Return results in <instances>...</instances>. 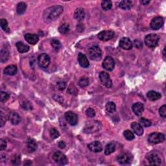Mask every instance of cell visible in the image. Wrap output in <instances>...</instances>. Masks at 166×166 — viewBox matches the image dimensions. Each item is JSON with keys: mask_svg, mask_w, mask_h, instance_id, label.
<instances>
[{"mask_svg": "<svg viewBox=\"0 0 166 166\" xmlns=\"http://www.w3.org/2000/svg\"><path fill=\"white\" fill-rule=\"evenodd\" d=\"M12 163L14 165H19L20 162V158L18 156L14 155L12 158Z\"/></svg>", "mask_w": 166, "mask_h": 166, "instance_id": "ee69618b", "label": "cell"}, {"mask_svg": "<svg viewBox=\"0 0 166 166\" xmlns=\"http://www.w3.org/2000/svg\"><path fill=\"white\" fill-rule=\"evenodd\" d=\"M165 140V136L164 134L159 133H151L148 137V141L151 144H157L163 142Z\"/></svg>", "mask_w": 166, "mask_h": 166, "instance_id": "5b68a950", "label": "cell"}, {"mask_svg": "<svg viewBox=\"0 0 166 166\" xmlns=\"http://www.w3.org/2000/svg\"><path fill=\"white\" fill-rule=\"evenodd\" d=\"M89 84V79L86 77H81L79 81V85L81 88L86 87Z\"/></svg>", "mask_w": 166, "mask_h": 166, "instance_id": "d590c367", "label": "cell"}, {"mask_svg": "<svg viewBox=\"0 0 166 166\" xmlns=\"http://www.w3.org/2000/svg\"><path fill=\"white\" fill-rule=\"evenodd\" d=\"M116 145L113 142H110V143L106 145L105 149H104V153L106 155H109L116 151Z\"/></svg>", "mask_w": 166, "mask_h": 166, "instance_id": "484cf974", "label": "cell"}, {"mask_svg": "<svg viewBox=\"0 0 166 166\" xmlns=\"http://www.w3.org/2000/svg\"><path fill=\"white\" fill-rule=\"evenodd\" d=\"M164 25V19L160 16L155 17L152 20L150 23V28L152 30H158L160 29Z\"/></svg>", "mask_w": 166, "mask_h": 166, "instance_id": "7c38bea8", "label": "cell"}, {"mask_svg": "<svg viewBox=\"0 0 166 166\" xmlns=\"http://www.w3.org/2000/svg\"><path fill=\"white\" fill-rule=\"evenodd\" d=\"M106 110L108 113H114L116 112V106L114 102H108L106 104Z\"/></svg>", "mask_w": 166, "mask_h": 166, "instance_id": "4dcf8cb0", "label": "cell"}, {"mask_svg": "<svg viewBox=\"0 0 166 166\" xmlns=\"http://www.w3.org/2000/svg\"><path fill=\"white\" fill-rule=\"evenodd\" d=\"M6 123V118L3 116H1V120H0V123H1V127H3Z\"/></svg>", "mask_w": 166, "mask_h": 166, "instance_id": "681fc988", "label": "cell"}, {"mask_svg": "<svg viewBox=\"0 0 166 166\" xmlns=\"http://www.w3.org/2000/svg\"><path fill=\"white\" fill-rule=\"evenodd\" d=\"M68 91L70 94H73V95H77L78 94V91H77V88L73 85H71L69 87Z\"/></svg>", "mask_w": 166, "mask_h": 166, "instance_id": "f6af8a7d", "label": "cell"}, {"mask_svg": "<svg viewBox=\"0 0 166 166\" xmlns=\"http://www.w3.org/2000/svg\"><path fill=\"white\" fill-rule=\"evenodd\" d=\"M131 160V155L127 153H123L118 156L117 157V161L120 164H127L130 163Z\"/></svg>", "mask_w": 166, "mask_h": 166, "instance_id": "e0dca14e", "label": "cell"}, {"mask_svg": "<svg viewBox=\"0 0 166 166\" xmlns=\"http://www.w3.org/2000/svg\"><path fill=\"white\" fill-rule=\"evenodd\" d=\"M114 36V32L110 30H105L98 34V38L102 41H108Z\"/></svg>", "mask_w": 166, "mask_h": 166, "instance_id": "8fae6325", "label": "cell"}, {"mask_svg": "<svg viewBox=\"0 0 166 166\" xmlns=\"http://www.w3.org/2000/svg\"><path fill=\"white\" fill-rule=\"evenodd\" d=\"M9 119L10 121H11V123L14 125H18V123H20V122L21 121V117H20L19 114L15 112H11L9 114Z\"/></svg>", "mask_w": 166, "mask_h": 166, "instance_id": "d6986e66", "label": "cell"}, {"mask_svg": "<svg viewBox=\"0 0 166 166\" xmlns=\"http://www.w3.org/2000/svg\"><path fill=\"white\" fill-rule=\"evenodd\" d=\"M27 9V5L24 2H20L17 5L16 11L18 14H23Z\"/></svg>", "mask_w": 166, "mask_h": 166, "instance_id": "f546056e", "label": "cell"}, {"mask_svg": "<svg viewBox=\"0 0 166 166\" xmlns=\"http://www.w3.org/2000/svg\"><path fill=\"white\" fill-rule=\"evenodd\" d=\"M21 107H22V108H23V109L27 110L33 109L32 104L28 101H23V102H22L21 104Z\"/></svg>", "mask_w": 166, "mask_h": 166, "instance_id": "f35d334b", "label": "cell"}, {"mask_svg": "<svg viewBox=\"0 0 166 166\" xmlns=\"http://www.w3.org/2000/svg\"><path fill=\"white\" fill-rule=\"evenodd\" d=\"M58 145H59V147L61 149H64V147H66V144H65V142L63 141H60L59 143L58 144Z\"/></svg>", "mask_w": 166, "mask_h": 166, "instance_id": "f907efd6", "label": "cell"}, {"mask_svg": "<svg viewBox=\"0 0 166 166\" xmlns=\"http://www.w3.org/2000/svg\"><path fill=\"white\" fill-rule=\"evenodd\" d=\"M99 79L104 86L107 88H111L112 86V81L110 75L104 72H102L99 73Z\"/></svg>", "mask_w": 166, "mask_h": 166, "instance_id": "ba28073f", "label": "cell"}, {"mask_svg": "<svg viewBox=\"0 0 166 166\" xmlns=\"http://www.w3.org/2000/svg\"><path fill=\"white\" fill-rule=\"evenodd\" d=\"M140 124L141 125V126H144V127H148L151 126L152 123L150 120L142 117L140 120Z\"/></svg>", "mask_w": 166, "mask_h": 166, "instance_id": "74e56055", "label": "cell"}, {"mask_svg": "<svg viewBox=\"0 0 166 166\" xmlns=\"http://www.w3.org/2000/svg\"><path fill=\"white\" fill-rule=\"evenodd\" d=\"M112 7V1H108V0H104L101 3V7L104 11H108V10L111 9Z\"/></svg>", "mask_w": 166, "mask_h": 166, "instance_id": "d6a6232c", "label": "cell"}, {"mask_svg": "<svg viewBox=\"0 0 166 166\" xmlns=\"http://www.w3.org/2000/svg\"><path fill=\"white\" fill-rule=\"evenodd\" d=\"M53 158L56 163L60 165H66L67 163V158L62 152L60 151L55 152L53 154Z\"/></svg>", "mask_w": 166, "mask_h": 166, "instance_id": "8992f818", "label": "cell"}, {"mask_svg": "<svg viewBox=\"0 0 166 166\" xmlns=\"http://www.w3.org/2000/svg\"><path fill=\"white\" fill-rule=\"evenodd\" d=\"M65 118L67 123L72 126H75L78 123L77 115L72 111H68L66 112Z\"/></svg>", "mask_w": 166, "mask_h": 166, "instance_id": "9c48e42d", "label": "cell"}, {"mask_svg": "<svg viewBox=\"0 0 166 166\" xmlns=\"http://www.w3.org/2000/svg\"><path fill=\"white\" fill-rule=\"evenodd\" d=\"M101 128V123L98 121H90L86 123L83 128L84 133L86 134L95 133L99 131Z\"/></svg>", "mask_w": 166, "mask_h": 166, "instance_id": "7a4b0ae2", "label": "cell"}, {"mask_svg": "<svg viewBox=\"0 0 166 166\" xmlns=\"http://www.w3.org/2000/svg\"><path fill=\"white\" fill-rule=\"evenodd\" d=\"M134 45L138 49H140L142 47V43L141 42V41H140V40H134Z\"/></svg>", "mask_w": 166, "mask_h": 166, "instance_id": "c3c4849f", "label": "cell"}, {"mask_svg": "<svg viewBox=\"0 0 166 166\" xmlns=\"http://www.w3.org/2000/svg\"><path fill=\"white\" fill-rule=\"evenodd\" d=\"M131 128L134 131V133L138 136H141L144 133L143 127L140 123H136V122H133L131 124Z\"/></svg>", "mask_w": 166, "mask_h": 166, "instance_id": "ffe728a7", "label": "cell"}, {"mask_svg": "<svg viewBox=\"0 0 166 166\" xmlns=\"http://www.w3.org/2000/svg\"><path fill=\"white\" fill-rule=\"evenodd\" d=\"M78 62H79L80 66L84 68H87L90 66L88 59L86 56L83 53H79L78 55Z\"/></svg>", "mask_w": 166, "mask_h": 166, "instance_id": "ac0fdd59", "label": "cell"}, {"mask_svg": "<svg viewBox=\"0 0 166 166\" xmlns=\"http://www.w3.org/2000/svg\"><path fill=\"white\" fill-rule=\"evenodd\" d=\"M63 12V7L60 5H55L47 9L43 13V18L46 22L55 21L59 18Z\"/></svg>", "mask_w": 166, "mask_h": 166, "instance_id": "6da1fadb", "label": "cell"}, {"mask_svg": "<svg viewBox=\"0 0 166 166\" xmlns=\"http://www.w3.org/2000/svg\"><path fill=\"white\" fill-rule=\"evenodd\" d=\"M159 113H160V115L164 118L166 117V105L165 104H164L163 106L161 107L160 110H159Z\"/></svg>", "mask_w": 166, "mask_h": 166, "instance_id": "7bdbcfd3", "label": "cell"}, {"mask_svg": "<svg viewBox=\"0 0 166 166\" xmlns=\"http://www.w3.org/2000/svg\"><path fill=\"white\" fill-rule=\"evenodd\" d=\"M88 57L90 59L92 60H98L101 58L102 56V52H101V49L99 46H94L91 47L88 49Z\"/></svg>", "mask_w": 166, "mask_h": 166, "instance_id": "3957f363", "label": "cell"}, {"mask_svg": "<svg viewBox=\"0 0 166 166\" xmlns=\"http://www.w3.org/2000/svg\"><path fill=\"white\" fill-rule=\"evenodd\" d=\"M59 31L62 34H66L70 31V25L67 23H63L59 28Z\"/></svg>", "mask_w": 166, "mask_h": 166, "instance_id": "e575fe53", "label": "cell"}, {"mask_svg": "<svg viewBox=\"0 0 166 166\" xmlns=\"http://www.w3.org/2000/svg\"><path fill=\"white\" fill-rule=\"evenodd\" d=\"M16 46L18 51L21 53H24L29 51V46L25 44L22 42H18L16 43Z\"/></svg>", "mask_w": 166, "mask_h": 166, "instance_id": "603a6c76", "label": "cell"}, {"mask_svg": "<svg viewBox=\"0 0 166 166\" xmlns=\"http://www.w3.org/2000/svg\"><path fill=\"white\" fill-rule=\"evenodd\" d=\"M25 39L30 44L35 45L38 42L39 37L36 34L27 33L25 35Z\"/></svg>", "mask_w": 166, "mask_h": 166, "instance_id": "2e32d148", "label": "cell"}, {"mask_svg": "<svg viewBox=\"0 0 166 166\" xmlns=\"http://www.w3.org/2000/svg\"><path fill=\"white\" fill-rule=\"evenodd\" d=\"M38 64L40 67L46 68L50 64V57L46 53H42L38 57Z\"/></svg>", "mask_w": 166, "mask_h": 166, "instance_id": "52a82bcc", "label": "cell"}, {"mask_svg": "<svg viewBox=\"0 0 166 166\" xmlns=\"http://www.w3.org/2000/svg\"><path fill=\"white\" fill-rule=\"evenodd\" d=\"M74 17L77 20H82L85 17V12L83 8H78L75 10V13H74Z\"/></svg>", "mask_w": 166, "mask_h": 166, "instance_id": "cb8c5ba5", "label": "cell"}, {"mask_svg": "<svg viewBox=\"0 0 166 166\" xmlns=\"http://www.w3.org/2000/svg\"><path fill=\"white\" fill-rule=\"evenodd\" d=\"M120 47L125 50H130L133 48V42L128 38H123L120 41Z\"/></svg>", "mask_w": 166, "mask_h": 166, "instance_id": "5bb4252c", "label": "cell"}, {"mask_svg": "<svg viewBox=\"0 0 166 166\" xmlns=\"http://www.w3.org/2000/svg\"><path fill=\"white\" fill-rule=\"evenodd\" d=\"M6 147H7V141L1 139V141H0V149H1V151H3L4 149H5Z\"/></svg>", "mask_w": 166, "mask_h": 166, "instance_id": "7dc6e473", "label": "cell"}, {"mask_svg": "<svg viewBox=\"0 0 166 166\" xmlns=\"http://www.w3.org/2000/svg\"><path fill=\"white\" fill-rule=\"evenodd\" d=\"M133 110L136 116H141L144 110V104L141 103H136L133 105Z\"/></svg>", "mask_w": 166, "mask_h": 166, "instance_id": "44dd1931", "label": "cell"}, {"mask_svg": "<svg viewBox=\"0 0 166 166\" xmlns=\"http://www.w3.org/2000/svg\"><path fill=\"white\" fill-rule=\"evenodd\" d=\"M102 66L107 71H112L115 66V62L112 57H107L103 60Z\"/></svg>", "mask_w": 166, "mask_h": 166, "instance_id": "4fadbf2b", "label": "cell"}, {"mask_svg": "<svg viewBox=\"0 0 166 166\" xmlns=\"http://www.w3.org/2000/svg\"><path fill=\"white\" fill-rule=\"evenodd\" d=\"M159 42V37L157 34H149L145 38V43L149 47H155Z\"/></svg>", "mask_w": 166, "mask_h": 166, "instance_id": "277c9868", "label": "cell"}, {"mask_svg": "<svg viewBox=\"0 0 166 166\" xmlns=\"http://www.w3.org/2000/svg\"><path fill=\"white\" fill-rule=\"evenodd\" d=\"M123 134H124L125 138H126L127 140H129V141L134 140V138H135L134 134H133V132L130 131V130H125L123 133Z\"/></svg>", "mask_w": 166, "mask_h": 166, "instance_id": "8d00e7d4", "label": "cell"}, {"mask_svg": "<svg viewBox=\"0 0 166 166\" xmlns=\"http://www.w3.org/2000/svg\"><path fill=\"white\" fill-rule=\"evenodd\" d=\"M88 147L91 152H99L103 151V146L99 141H95L94 142H91L88 145Z\"/></svg>", "mask_w": 166, "mask_h": 166, "instance_id": "9a60e30c", "label": "cell"}, {"mask_svg": "<svg viewBox=\"0 0 166 166\" xmlns=\"http://www.w3.org/2000/svg\"><path fill=\"white\" fill-rule=\"evenodd\" d=\"M0 25H1L2 29L4 30L5 32L7 33L10 32V29L8 26V22L7 21V20L1 19V20H0Z\"/></svg>", "mask_w": 166, "mask_h": 166, "instance_id": "836d02e7", "label": "cell"}, {"mask_svg": "<svg viewBox=\"0 0 166 166\" xmlns=\"http://www.w3.org/2000/svg\"><path fill=\"white\" fill-rule=\"evenodd\" d=\"M51 45L53 48L55 49L56 51H59L61 49V47H62L61 43L58 40H55V39H53L51 40Z\"/></svg>", "mask_w": 166, "mask_h": 166, "instance_id": "1f68e13d", "label": "cell"}, {"mask_svg": "<svg viewBox=\"0 0 166 166\" xmlns=\"http://www.w3.org/2000/svg\"><path fill=\"white\" fill-rule=\"evenodd\" d=\"M9 99V95L5 92V91H1V102L5 103Z\"/></svg>", "mask_w": 166, "mask_h": 166, "instance_id": "60d3db41", "label": "cell"}, {"mask_svg": "<svg viewBox=\"0 0 166 166\" xmlns=\"http://www.w3.org/2000/svg\"><path fill=\"white\" fill-rule=\"evenodd\" d=\"M133 6V3L129 0H123L121 1L119 4V7L123 10H129Z\"/></svg>", "mask_w": 166, "mask_h": 166, "instance_id": "4316f807", "label": "cell"}, {"mask_svg": "<svg viewBox=\"0 0 166 166\" xmlns=\"http://www.w3.org/2000/svg\"><path fill=\"white\" fill-rule=\"evenodd\" d=\"M9 58V52L8 50L3 49L1 50L0 52V61L2 63H4L8 60Z\"/></svg>", "mask_w": 166, "mask_h": 166, "instance_id": "f1b7e54d", "label": "cell"}, {"mask_svg": "<svg viewBox=\"0 0 166 166\" xmlns=\"http://www.w3.org/2000/svg\"><path fill=\"white\" fill-rule=\"evenodd\" d=\"M147 96L149 98V99L151 101H157L160 99L162 96L161 94L155 91H149L147 94Z\"/></svg>", "mask_w": 166, "mask_h": 166, "instance_id": "7402d4cb", "label": "cell"}, {"mask_svg": "<svg viewBox=\"0 0 166 166\" xmlns=\"http://www.w3.org/2000/svg\"><path fill=\"white\" fill-rule=\"evenodd\" d=\"M57 87L59 90H64L66 88V84L62 81H60V82L57 83Z\"/></svg>", "mask_w": 166, "mask_h": 166, "instance_id": "bcb514c9", "label": "cell"}, {"mask_svg": "<svg viewBox=\"0 0 166 166\" xmlns=\"http://www.w3.org/2000/svg\"><path fill=\"white\" fill-rule=\"evenodd\" d=\"M27 147L30 152H34L37 149V144L33 139L28 138V141H27Z\"/></svg>", "mask_w": 166, "mask_h": 166, "instance_id": "83f0119b", "label": "cell"}, {"mask_svg": "<svg viewBox=\"0 0 166 166\" xmlns=\"http://www.w3.org/2000/svg\"><path fill=\"white\" fill-rule=\"evenodd\" d=\"M49 134H50L51 138H53V139H56L57 138H59V135H60L59 131L57 130L56 128H53L50 130Z\"/></svg>", "mask_w": 166, "mask_h": 166, "instance_id": "ab89813d", "label": "cell"}, {"mask_svg": "<svg viewBox=\"0 0 166 166\" xmlns=\"http://www.w3.org/2000/svg\"><path fill=\"white\" fill-rule=\"evenodd\" d=\"M140 3L143 5H147L149 4V3H150V1H141Z\"/></svg>", "mask_w": 166, "mask_h": 166, "instance_id": "816d5d0a", "label": "cell"}, {"mask_svg": "<svg viewBox=\"0 0 166 166\" xmlns=\"http://www.w3.org/2000/svg\"><path fill=\"white\" fill-rule=\"evenodd\" d=\"M4 73L8 75H14L17 73V67L15 65H9L5 67Z\"/></svg>", "mask_w": 166, "mask_h": 166, "instance_id": "d4e9b609", "label": "cell"}, {"mask_svg": "<svg viewBox=\"0 0 166 166\" xmlns=\"http://www.w3.org/2000/svg\"><path fill=\"white\" fill-rule=\"evenodd\" d=\"M147 160L149 164L152 165H159L162 163V158L160 155L156 153V152H152L147 157Z\"/></svg>", "mask_w": 166, "mask_h": 166, "instance_id": "30bf717a", "label": "cell"}, {"mask_svg": "<svg viewBox=\"0 0 166 166\" xmlns=\"http://www.w3.org/2000/svg\"><path fill=\"white\" fill-rule=\"evenodd\" d=\"M86 114L88 117H94L96 116V111H95L93 108H88L86 111Z\"/></svg>", "mask_w": 166, "mask_h": 166, "instance_id": "b9f144b4", "label": "cell"}]
</instances>
